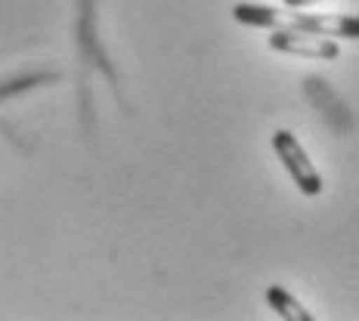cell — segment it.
Here are the masks:
<instances>
[{
    "instance_id": "obj_1",
    "label": "cell",
    "mask_w": 359,
    "mask_h": 321,
    "mask_svg": "<svg viewBox=\"0 0 359 321\" xmlns=\"http://www.w3.org/2000/svg\"><path fill=\"white\" fill-rule=\"evenodd\" d=\"M273 148L276 155L282 158V164H285V170L291 173V179H294V185L304 192V195H319V192L325 189L323 176H319V170L313 167V161L306 158V152L301 148V143H297L294 133L288 130H276L273 133Z\"/></svg>"
},
{
    "instance_id": "obj_2",
    "label": "cell",
    "mask_w": 359,
    "mask_h": 321,
    "mask_svg": "<svg viewBox=\"0 0 359 321\" xmlns=\"http://www.w3.org/2000/svg\"><path fill=\"white\" fill-rule=\"evenodd\" d=\"M269 50L276 53H291V56H304V59H338L341 47L334 37H319V34H306L294 31V28H273V34L266 37Z\"/></svg>"
},
{
    "instance_id": "obj_3",
    "label": "cell",
    "mask_w": 359,
    "mask_h": 321,
    "mask_svg": "<svg viewBox=\"0 0 359 321\" xmlns=\"http://www.w3.org/2000/svg\"><path fill=\"white\" fill-rule=\"evenodd\" d=\"M279 28H294V31L319 34V37H359L356 16H313V13H279Z\"/></svg>"
},
{
    "instance_id": "obj_4",
    "label": "cell",
    "mask_w": 359,
    "mask_h": 321,
    "mask_svg": "<svg viewBox=\"0 0 359 321\" xmlns=\"http://www.w3.org/2000/svg\"><path fill=\"white\" fill-rule=\"evenodd\" d=\"M266 303L276 315L285 321H313V312L304 309V303L297 297H291L285 287H276V285L266 287Z\"/></svg>"
},
{
    "instance_id": "obj_5",
    "label": "cell",
    "mask_w": 359,
    "mask_h": 321,
    "mask_svg": "<svg viewBox=\"0 0 359 321\" xmlns=\"http://www.w3.org/2000/svg\"><path fill=\"white\" fill-rule=\"evenodd\" d=\"M233 16L254 28H279V10L264 6V3H236Z\"/></svg>"
},
{
    "instance_id": "obj_6",
    "label": "cell",
    "mask_w": 359,
    "mask_h": 321,
    "mask_svg": "<svg viewBox=\"0 0 359 321\" xmlns=\"http://www.w3.org/2000/svg\"><path fill=\"white\" fill-rule=\"evenodd\" d=\"M288 10H304V6H313V3H323V0H282Z\"/></svg>"
}]
</instances>
